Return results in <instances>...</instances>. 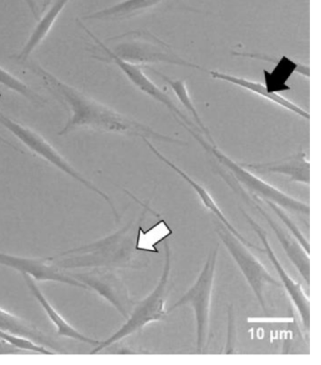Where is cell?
<instances>
[{
    "mask_svg": "<svg viewBox=\"0 0 321 365\" xmlns=\"http://www.w3.org/2000/svg\"><path fill=\"white\" fill-rule=\"evenodd\" d=\"M145 68L150 70L154 75L159 76V77L162 78V80L171 87V89L173 90L174 95L177 96L180 103L191 113L192 118L194 119L195 125L199 128L203 135L206 136L210 143L214 144L215 141L213 140L209 128L204 125L200 113H198L196 107H195L194 101H192L191 96L189 95L188 86H186V78H178V80H174V78L168 77V76L162 74V72L157 71V70L153 68V67L146 66Z\"/></svg>",
    "mask_w": 321,
    "mask_h": 365,
    "instance_id": "obj_22",
    "label": "cell"
},
{
    "mask_svg": "<svg viewBox=\"0 0 321 365\" xmlns=\"http://www.w3.org/2000/svg\"><path fill=\"white\" fill-rule=\"evenodd\" d=\"M215 232L243 274L263 311L268 312L264 294L265 286L273 285L281 288V283L271 276L264 264L248 250L246 245L242 244L223 224L216 222Z\"/></svg>",
    "mask_w": 321,
    "mask_h": 365,
    "instance_id": "obj_8",
    "label": "cell"
},
{
    "mask_svg": "<svg viewBox=\"0 0 321 365\" xmlns=\"http://www.w3.org/2000/svg\"><path fill=\"white\" fill-rule=\"evenodd\" d=\"M227 184L232 188L233 191L241 195L242 200L246 201L248 204L252 205L253 208L258 210L263 218L270 225L271 230L275 233L276 237L278 238L280 244L284 248L288 258H290L292 264L295 265L297 270L302 274L303 279L307 282L308 286L310 285V259L309 254L306 253L294 237H292L290 232L283 229L278 223L265 211L261 206V198L256 197V195L249 194L246 190L242 188L236 180H230Z\"/></svg>",
    "mask_w": 321,
    "mask_h": 365,
    "instance_id": "obj_11",
    "label": "cell"
},
{
    "mask_svg": "<svg viewBox=\"0 0 321 365\" xmlns=\"http://www.w3.org/2000/svg\"><path fill=\"white\" fill-rule=\"evenodd\" d=\"M0 143H2V144H4L6 145H7V147L9 148H13L14 150H16V153H23V150H20V148L16 147V145H14V144H11V142H9L8 140H6L4 138V137H2L1 135H0Z\"/></svg>",
    "mask_w": 321,
    "mask_h": 365,
    "instance_id": "obj_29",
    "label": "cell"
},
{
    "mask_svg": "<svg viewBox=\"0 0 321 365\" xmlns=\"http://www.w3.org/2000/svg\"><path fill=\"white\" fill-rule=\"evenodd\" d=\"M157 10H183L191 13H202V11L186 5L183 0H124L110 7L84 16L83 19L124 21Z\"/></svg>",
    "mask_w": 321,
    "mask_h": 365,
    "instance_id": "obj_12",
    "label": "cell"
},
{
    "mask_svg": "<svg viewBox=\"0 0 321 365\" xmlns=\"http://www.w3.org/2000/svg\"><path fill=\"white\" fill-rule=\"evenodd\" d=\"M0 124L6 130L10 131L14 137H16L31 153L42 158L46 162L51 163L58 170L72 178L75 182H80L81 185L85 187L89 191L95 192V194L103 198L109 204L110 208L112 209L116 222H119V213L117 212L115 204H113L109 195L106 192L101 191L98 186H95L90 180L84 177L80 172H78L63 155L58 153L56 148L48 140L43 138L37 131L21 124V123L14 120V119L9 118V116L5 115L1 112H0Z\"/></svg>",
    "mask_w": 321,
    "mask_h": 365,
    "instance_id": "obj_7",
    "label": "cell"
},
{
    "mask_svg": "<svg viewBox=\"0 0 321 365\" xmlns=\"http://www.w3.org/2000/svg\"><path fill=\"white\" fill-rule=\"evenodd\" d=\"M236 344H238V331H236L235 312L233 305L227 309V337L224 351L221 354H236Z\"/></svg>",
    "mask_w": 321,
    "mask_h": 365,
    "instance_id": "obj_26",
    "label": "cell"
},
{
    "mask_svg": "<svg viewBox=\"0 0 321 365\" xmlns=\"http://www.w3.org/2000/svg\"><path fill=\"white\" fill-rule=\"evenodd\" d=\"M124 191L144 207L142 218L144 217L150 209L149 203L142 202L127 190ZM136 226V221L131 220L127 226L100 240L48 257V259L53 262L58 269L63 271L95 267L112 268L115 270L144 269L150 264V259L145 254H142L144 252H139L135 250Z\"/></svg>",
    "mask_w": 321,
    "mask_h": 365,
    "instance_id": "obj_2",
    "label": "cell"
},
{
    "mask_svg": "<svg viewBox=\"0 0 321 365\" xmlns=\"http://www.w3.org/2000/svg\"><path fill=\"white\" fill-rule=\"evenodd\" d=\"M26 4L28 5V7L29 10H31V14H33V16L35 17V19H39L38 17H39V11H38V7L36 2H35V0H24Z\"/></svg>",
    "mask_w": 321,
    "mask_h": 365,
    "instance_id": "obj_28",
    "label": "cell"
},
{
    "mask_svg": "<svg viewBox=\"0 0 321 365\" xmlns=\"http://www.w3.org/2000/svg\"><path fill=\"white\" fill-rule=\"evenodd\" d=\"M2 95H1V93H0V98H1Z\"/></svg>",
    "mask_w": 321,
    "mask_h": 365,
    "instance_id": "obj_32",
    "label": "cell"
},
{
    "mask_svg": "<svg viewBox=\"0 0 321 365\" xmlns=\"http://www.w3.org/2000/svg\"><path fill=\"white\" fill-rule=\"evenodd\" d=\"M276 66L273 72L264 71L265 86H267L270 93H279L288 91L290 87L288 86L287 81L294 72L299 73L305 78H309L310 70L308 66L295 63L287 56H283L281 60L277 61Z\"/></svg>",
    "mask_w": 321,
    "mask_h": 365,
    "instance_id": "obj_21",
    "label": "cell"
},
{
    "mask_svg": "<svg viewBox=\"0 0 321 365\" xmlns=\"http://www.w3.org/2000/svg\"><path fill=\"white\" fill-rule=\"evenodd\" d=\"M0 265L16 270L21 274H28L37 282H53L88 290L83 283L78 282L71 274H66L48 258H28L0 252Z\"/></svg>",
    "mask_w": 321,
    "mask_h": 365,
    "instance_id": "obj_13",
    "label": "cell"
},
{
    "mask_svg": "<svg viewBox=\"0 0 321 365\" xmlns=\"http://www.w3.org/2000/svg\"><path fill=\"white\" fill-rule=\"evenodd\" d=\"M0 331L28 339L34 343L48 347L56 354H68L60 343L41 331L33 324L1 308H0Z\"/></svg>",
    "mask_w": 321,
    "mask_h": 365,
    "instance_id": "obj_18",
    "label": "cell"
},
{
    "mask_svg": "<svg viewBox=\"0 0 321 365\" xmlns=\"http://www.w3.org/2000/svg\"><path fill=\"white\" fill-rule=\"evenodd\" d=\"M48 0H43V11L46 10V7H48Z\"/></svg>",
    "mask_w": 321,
    "mask_h": 365,
    "instance_id": "obj_30",
    "label": "cell"
},
{
    "mask_svg": "<svg viewBox=\"0 0 321 365\" xmlns=\"http://www.w3.org/2000/svg\"><path fill=\"white\" fill-rule=\"evenodd\" d=\"M23 279L25 280L26 284H27L28 290L33 294L35 299L39 302V304L42 306L43 311L48 314L49 319H51L52 324L57 328V334L60 337H65L81 341V343L90 344V346H98L99 341L95 340V339L88 337V336L81 334L78 329H75L74 327L70 325L68 322L58 312L56 309L51 305V303L46 299L45 294L41 291L39 286L37 285L36 280L32 279L28 274H22Z\"/></svg>",
    "mask_w": 321,
    "mask_h": 365,
    "instance_id": "obj_19",
    "label": "cell"
},
{
    "mask_svg": "<svg viewBox=\"0 0 321 365\" xmlns=\"http://www.w3.org/2000/svg\"><path fill=\"white\" fill-rule=\"evenodd\" d=\"M171 248L167 243L165 244V264L162 269V277L148 297L142 299L138 304L134 306L132 312L127 318V322L118 329L115 334L110 336L107 340L99 341L95 349L90 352V355L98 354L102 350L113 346L122 339L141 331L149 324L165 320L167 317V309H165L169 293L171 291Z\"/></svg>",
    "mask_w": 321,
    "mask_h": 365,
    "instance_id": "obj_5",
    "label": "cell"
},
{
    "mask_svg": "<svg viewBox=\"0 0 321 365\" xmlns=\"http://www.w3.org/2000/svg\"><path fill=\"white\" fill-rule=\"evenodd\" d=\"M70 274L83 283L88 290L95 292L99 297H103L115 307L125 319L130 317L135 304L131 299L127 284L115 269L95 267Z\"/></svg>",
    "mask_w": 321,
    "mask_h": 365,
    "instance_id": "obj_10",
    "label": "cell"
},
{
    "mask_svg": "<svg viewBox=\"0 0 321 365\" xmlns=\"http://www.w3.org/2000/svg\"><path fill=\"white\" fill-rule=\"evenodd\" d=\"M209 75L213 80L224 81V83L232 84V86L239 87V88L247 90L248 92L255 93V95L261 96V98L271 102V103L278 105L283 109L287 110L288 112L300 116V118L306 119V120L310 119V115H309L307 110L302 109V107L294 103L290 99L279 95L278 93H270L265 84L258 83V81L238 77V76L230 74V73L221 72L218 70H210Z\"/></svg>",
    "mask_w": 321,
    "mask_h": 365,
    "instance_id": "obj_17",
    "label": "cell"
},
{
    "mask_svg": "<svg viewBox=\"0 0 321 365\" xmlns=\"http://www.w3.org/2000/svg\"><path fill=\"white\" fill-rule=\"evenodd\" d=\"M0 84L5 86L6 88L11 90L14 93H19L23 98H27L32 103L43 105L45 103V99L42 96L37 95L28 86L23 83L21 80L7 70L0 66Z\"/></svg>",
    "mask_w": 321,
    "mask_h": 365,
    "instance_id": "obj_24",
    "label": "cell"
},
{
    "mask_svg": "<svg viewBox=\"0 0 321 365\" xmlns=\"http://www.w3.org/2000/svg\"><path fill=\"white\" fill-rule=\"evenodd\" d=\"M115 46L110 51L120 59L144 67L150 64H170L203 70L199 64L184 59L169 43L147 31H131L112 38Z\"/></svg>",
    "mask_w": 321,
    "mask_h": 365,
    "instance_id": "obj_4",
    "label": "cell"
},
{
    "mask_svg": "<svg viewBox=\"0 0 321 365\" xmlns=\"http://www.w3.org/2000/svg\"><path fill=\"white\" fill-rule=\"evenodd\" d=\"M51 1H52V0H48V6L49 4H51Z\"/></svg>",
    "mask_w": 321,
    "mask_h": 365,
    "instance_id": "obj_31",
    "label": "cell"
},
{
    "mask_svg": "<svg viewBox=\"0 0 321 365\" xmlns=\"http://www.w3.org/2000/svg\"><path fill=\"white\" fill-rule=\"evenodd\" d=\"M263 203L267 204V205L276 213L277 216L284 222L285 226L290 230L292 235L294 236V238L296 239L298 243L300 245V247L303 248V250L307 254L310 253V244H309L308 240H306L305 235H302L299 227L296 226V224L291 220L290 215L285 212V210L283 209L282 207L277 205L276 203L273 202V201L264 200Z\"/></svg>",
    "mask_w": 321,
    "mask_h": 365,
    "instance_id": "obj_25",
    "label": "cell"
},
{
    "mask_svg": "<svg viewBox=\"0 0 321 365\" xmlns=\"http://www.w3.org/2000/svg\"><path fill=\"white\" fill-rule=\"evenodd\" d=\"M184 128L188 131L195 141L201 145L206 153L211 155L214 157L218 163H220L221 168L226 169L230 175H231L233 180L246 190L249 194L256 195V197L261 198V200H270L276 203L277 205L282 207L283 209L287 210L288 212H293L299 213V215H310V207L307 203L302 202L297 198L291 197V195L285 194V192L276 188L275 186L265 182L261 178H259L249 170L245 168L244 166L241 165V163H236L227 156L223 151L217 147L216 143L212 144L207 140L204 139V136L199 131L192 130L191 128L184 124L182 121L175 120Z\"/></svg>",
    "mask_w": 321,
    "mask_h": 365,
    "instance_id": "obj_3",
    "label": "cell"
},
{
    "mask_svg": "<svg viewBox=\"0 0 321 365\" xmlns=\"http://www.w3.org/2000/svg\"><path fill=\"white\" fill-rule=\"evenodd\" d=\"M78 24L89 35L90 39L95 43L96 46H98L100 51H103L105 61H110V63H113L115 66H118L120 70L127 76L128 81H130L134 86L137 87L140 91L144 93L145 95L159 102L160 104L164 105L169 110V112L173 115L174 119L182 121L184 124L191 128L192 130L199 131L200 133L201 130L198 128L197 125H195V123L192 121L185 113L181 110L180 108L174 103L173 99L167 95V93L163 91L151 78L147 77V75H146L144 72L145 67L138 66V64L127 63V61L120 59L119 57H117L116 55L110 51L106 43L99 40L92 31L88 30L80 20H78Z\"/></svg>",
    "mask_w": 321,
    "mask_h": 365,
    "instance_id": "obj_9",
    "label": "cell"
},
{
    "mask_svg": "<svg viewBox=\"0 0 321 365\" xmlns=\"http://www.w3.org/2000/svg\"><path fill=\"white\" fill-rule=\"evenodd\" d=\"M241 165L253 173L282 174L290 178V182L310 184V163L302 148L285 159L270 163H241Z\"/></svg>",
    "mask_w": 321,
    "mask_h": 365,
    "instance_id": "obj_16",
    "label": "cell"
},
{
    "mask_svg": "<svg viewBox=\"0 0 321 365\" xmlns=\"http://www.w3.org/2000/svg\"><path fill=\"white\" fill-rule=\"evenodd\" d=\"M142 141L145 143V145H147V148L152 151V153H153L154 156L159 158L162 163H164L166 165H168L172 170H174L178 176L182 178L186 182H188L189 185L194 188V191L196 192L198 197H199L200 200H202L204 207H206L209 211L213 212V215H214L221 222V224H223L233 236H236V237L238 238L242 244L246 245L247 247L258 251V252L265 253V250H263L262 247H259V245L251 243L249 240H247L243 235H241V233L239 232L231 223H230V221L226 218V216L224 215V213L221 211L220 207L218 206L217 202H216L211 194H210V192L207 191L203 185H201V184L198 183L196 180L192 179L189 175L186 174L185 171L182 170V169L178 168L177 165H174L172 160H169L167 157L160 153V151L157 150V148H156V147H154L149 140L142 139Z\"/></svg>",
    "mask_w": 321,
    "mask_h": 365,
    "instance_id": "obj_15",
    "label": "cell"
},
{
    "mask_svg": "<svg viewBox=\"0 0 321 365\" xmlns=\"http://www.w3.org/2000/svg\"><path fill=\"white\" fill-rule=\"evenodd\" d=\"M247 322L250 324L256 323H285L295 324L296 320L293 315L288 317H248Z\"/></svg>",
    "mask_w": 321,
    "mask_h": 365,
    "instance_id": "obj_27",
    "label": "cell"
},
{
    "mask_svg": "<svg viewBox=\"0 0 321 365\" xmlns=\"http://www.w3.org/2000/svg\"><path fill=\"white\" fill-rule=\"evenodd\" d=\"M241 212L250 226L252 227L253 232L261 239V243L264 245L265 253L267 254L268 259L273 262L274 268H275L277 273L279 274L280 279L282 280V283L285 286L288 297H290L291 302H293L294 306L296 307L303 327H305L306 331H309V329H310V302H309L308 297H306L302 285H300V283L295 282L288 276L287 271L283 267L281 262H280L276 254L274 253L273 247H271L270 241L268 239L267 232L262 229L261 225L256 223L244 210L241 208Z\"/></svg>",
    "mask_w": 321,
    "mask_h": 365,
    "instance_id": "obj_14",
    "label": "cell"
},
{
    "mask_svg": "<svg viewBox=\"0 0 321 365\" xmlns=\"http://www.w3.org/2000/svg\"><path fill=\"white\" fill-rule=\"evenodd\" d=\"M220 250V244L211 248L204 262L203 270L197 277L194 286L179 300H177L167 314L184 305H191L194 309L196 318V349L197 354H206L210 341V308L213 285L216 274V265Z\"/></svg>",
    "mask_w": 321,
    "mask_h": 365,
    "instance_id": "obj_6",
    "label": "cell"
},
{
    "mask_svg": "<svg viewBox=\"0 0 321 365\" xmlns=\"http://www.w3.org/2000/svg\"><path fill=\"white\" fill-rule=\"evenodd\" d=\"M31 69L38 78H40L46 88L63 101L71 110V118L58 133L60 136L67 135L73 131L84 130L137 137L147 139L149 141L152 140L182 147L188 145V143L183 140L160 133L144 123L122 115L112 108L89 98L80 90L55 77L39 64H32Z\"/></svg>",
    "mask_w": 321,
    "mask_h": 365,
    "instance_id": "obj_1",
    "label": "cell"
},
{
    "mask_svg": "<svg viewBox=\"0 0 321 365\" xmlns=\"http://www.w3.org/2000/svg\"><path fill=\"white\" fill-rule=\"evenodd\" d=\"M159 220L153 225L150 229L144 230L142 227V222H140L137 227L135 250L139 252L159 253L157 245L165 241L166 239L173 235V230L169 226L164 218L160 215L157 216Z\"/></svg>",
    "mask_w": 321,
    "mask_h": 365,
    "instance_id": "obj_23",
    "label": "cell"
},
{
    "mask_svg": "<svg viewBox=\"0 0 321 365\" xmlns=\"http://www.w3.org/2000/svg\"><path fill=\"white\" fill-rule=\"evenodd\" d=\"M71 1V0H56L54 4L46 11L43 14L42 19L38 21L36 27L32 31L31 36L28 37V42L26 43L24 48L20 51L16 60L24 63L28 59L32 52L35 51L41 45V43L46 39L49 32L51 31L52 28L57 21L58 16L66 7V5Z\"/></svg>",
    "mask_w": 321,
    "mask_h": 365,
    "instance_id": "obj_20",
    "label": "cell"
}]
</instances>
